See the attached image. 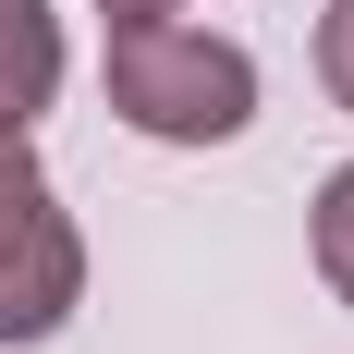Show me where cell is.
I'll return each mask as SVG.
<instances>
[{"instance_id": "obj_3", "label": "cell", "mask_w": 354, "mask_h": 354, "mask_svg": "<svg viewBox=\"0 0 354 354\" xmlns=\"http://www.w3.org/2000/svg\"><path fill=\"white\" fill-rule=\"evenodd\" d=\"M62 98V12L49 0H0V122H25Z\"/></svg>"}, {"instance_id": "obj_4", "label": "cell", "mask_w": 354, "mask_h": 354, "mask_svg": "<svg viewBox=\"0 0 354 354\" xmlns=\"http://www.w3.org/2000/svg\"><path fill=\"white\" fill-rule=\"evenodd\" d=\"M306 245H318V281L354 306V159L318 183V208H306Z\"/></svg>"}, {"instance_id": "obj_1", "label": "cell", "mask_w": 354, "mask_h": 354, "mask_svg": "<svg viewBox=\"0 0 354 354\" xmlns=\"http://www.w3.org/2000/svg\"><path fill=\"white\" fill-rule=\"evenodd\" d=\"M110 110L147 147H232L257 122V49L183 12H110Z\"/></svg>"}, {"instance_id": "obj_2", "label": "cell", "mask_w": 354, "mask_h": 354, "mask_svg": "<svg viewBox=\"0 0 354 354\" xmlns=\"http://www.w3.org/2000/svg\"><path fill=\"white\" fill-rule=\"evenodd\" d=\"M86 306V232L49 196L25 122H0V342H62Z\"/></svg>"}, {"instance_id": "obj_6", "label": "cell", "mask_w": 354, "mask_h": 354, "mask_svg": "<svg viewBox=\"0 0 354 354\" xmlns=\"http://www.w3.org/2000/svg\"><path fill=\"white\" fill-rule=\"evenodd\" d=\"M110 12H183V0H110Z\"/></svg>"}, {"instance_id": "obj_5", "label": "cell", "mask_w": 354, "mask_h": 354, "mask_svg": "<svg viewBox=\"0 0 354 354\" xmlns=\"http://www.w3.org/2000/svg\"><path fill=\"white\" fill-rule=\"evenodd\" d=\"M318 86H330V110H354V0L318 12Z\"/></svg>"}]
</instances>
